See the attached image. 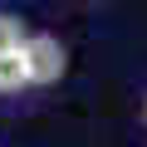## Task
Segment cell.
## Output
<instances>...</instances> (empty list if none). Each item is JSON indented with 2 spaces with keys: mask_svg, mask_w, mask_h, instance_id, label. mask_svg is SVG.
Masks as SVG:
<instances>
[{
  "mask_svg": "<svg viewBox=\"0 0 147 147\" xmlns=\"http://www.w3.org/2000/svg\"><path fill=\"white\" fill-rule=\"evenodd\" d=\"M25 69H30V88H49L64 79V69H69V49L54 39V34H30L25 39Z\"/></svg>",
  "mask_w": 147,
  "mask_h": 147,
  "instance_id": "cell-1",
  "label": "cell"
},
{
  "mask_svg": "<svg viewBox=\"0 0 147 147\" xmlns=\"http://www.w3.org/2000/svg\"><path fill=\"white\" fill-rule=\"evenodd\" d=\"M25 39H30L25 20H20V15H10V10H0V59H5V54H20V49H25Z\"/></svg>",
  "mask_w": 147,
  "mask_h": 147,
  "instance_id": "cell-2",
  "label": "cell"
},
{
  "mask_svg": "<svg viewBox=\"0 0 147 147\" xmlns=\"http://www.w3.org/2000/svg\"><path fill=\"white\" fill-rule=\"evenodd\" d=\"M20 88H30L25 54H5V59H0V93H20Z\"/></svg>",
  "mask_w": 147,
  "mask_h": 147,
  "instance_id": "cell-3",
  "label": "cell"
},
{
  "mask_svg": "<svg viewBox=\"0 0 147 147\" xmlns=\"http://www.w3.org/2000/svg\"><path fill=\"white\" fill-rule=\"evenodd\" d=\"M142 118H147V98H142Z\"/></svg>",
  "mask_w": 147,
  "mask_h": 147,
  "instance_id": "cell-4",
  "label": "cell"
}]
</instances>
